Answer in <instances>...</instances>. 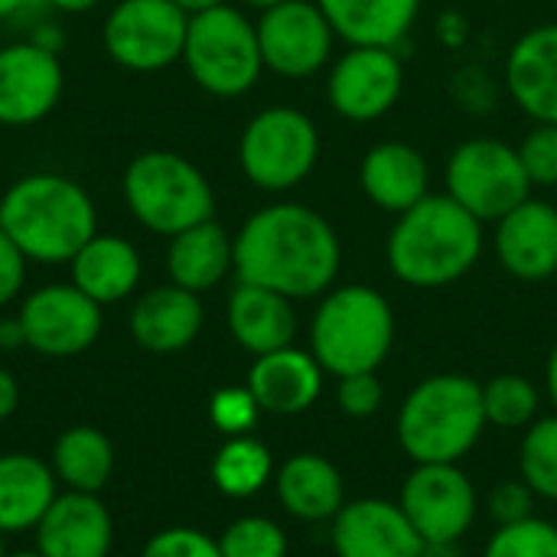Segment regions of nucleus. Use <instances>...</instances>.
<instances>
[{
  "label": "nucleus",
  "instance_id": "f257e3e1",
  "mask_svg": "<svg viewBox=\"0 0 557 557\" xmlns=\"http://www.w3.org/2000/svg\"><path fill=\"white\" fill-rule=\"evenodd\" d=\"M339 255V238L320 212L281 202L255 212L242 225L235 238V274L245 284L307 300L336 281Z\"/></svg>",
  "mask_w": 557,
  "mask_h": 557
},
{
  "label": "nucleus",
  "instance_id": "f03ea898",
  "mask_svg": "<svg viewBox=\"0 0 557 557\" xmlns=\"http://www.w3.org/2000/svg\"><path fill=\"white\" fill-rule=\"evenodd\" d=\"M483 251V222L450 196H424L398 215L388 235V268L411 287L460 281Z\"/></svg>",
  "mask_w": 557,
  "mask_h": 557
},
{
  "label": "nucleus",
  "instance_id": "7ed1b4c3",
  "mask_svg": "<svg viewBox=\"0 0 557 557\" xmlns=\"http://www.w3.org/2000/svg\"><path fill=\"white\" fill-rule=\"evenodd\" d=\"M0 228L29 261H72L95 235V206L69 176L33 173L13 183L0 202Z\"/></svg>",
  "mask_w": 557,
  "mask_h": 557
},
{
  "label": "nucleus",
  "instance_id": "20e7f679",
  "mask_svg": "<svg viewBox=\"0 0 557 557\" xmlns=\"http://www.w3.org/2000/svg\"><path fill=\"white\" fill-rule=\"evenodd\" d=\"M483 428V385L470 375H431L401 405L398 444L414 463H457Z\"/></svg>",
  "mask_w": 557,
  "mask_h": 557
},
{
  "label": "nucleus",
  "instance_id": "39448f33",
  "mask_svg": "<svg viewBox=\"0 0 557 557\" xmlns=\"http://www.w3.org/2000/svg\"><path fill=\"white\" fill-rule=\"evenodd\" d=\"M395 343V313L388 300L366 287L349 284L323 297L310 323V352L323 372L343 379L356 372H379Z\"/></svg>",
  "mask_w": 557,
  "mask_h": 557
},
{
  "label": "nucleus",
  "instance_id": "423d86ee",
  "mask_svg": "<svg viewBox=\"0 0 557 557\" xmlns=\"http://www.w3.org/2000/svg\"><path fill=\"white\" fill-rule=\"evenodd\" d=\"M124 199L140 225L157 235H180L212 219L215 199L206 176L180 153H140L124 173Z\"/></svg>",
  "mask_w": 557,
  "mask_h": 557
},
{
  "label": "nucleus",
  "instance_id": "0eeeda50",
  "mask_svg": "<svg viewBox=\"0 0 557 557\" xmlns=\"http://www.w3.org/2000/svg\"><path fill=\"white\" fill-rule=\"evenodd\" d=\"M183 59L196 85L219 98L245 95L264 69L258 26L225 3L189 16Z\"/></svg>",
  "mask_w": 557,
  "mask_h": 557
},
{
  "label": "nucleus",
  "instance_id": "6e6552de",
  "mask_svg": "<svg viewBox=\"0 0 557 557\" xmlns=\"http://www.w3.org/2000/svg\"><path fill=\"white\" fill-rule=\"evenodd\" d=\"M245 176L271 193H284L310 176L320 157L317 124L297 108H268L242 134Z\"/></svg>",
  "mask_w": 557,
  "mask_h": 557
},
{
  "label": "nucleus",
  "instance_id": "1a4fd4ad",
  "mask_svg": "<svg viewBox=\"0 0 557 557\" xmlns=\"http://www.w3.org/2000/svg\"><path fill=\"white\" fill-rule=\"evenodd\" d=\"M532 193L519 150L503 140H467L450 153L447 196L457 199L473 219L499 222Z\"/></svg>",
  "mask_w": 557,
  "mask_h": 557
},
{
  "label": "nucleus",
  "instance_id": "9d476101",
  "mask_svg": "<svg viewBox=\"0 0 557 557\" xmlns=\"http://www.w3.org/2000/svg\"><path fill=\"white\" fill-rule=\"evenodd\" d=\"M189 16L170 0H121L104 23V49L134 72H153L183 55Z\"/></svg>",
  "mask_w": 557,
  "mask_h": 557
},
{
  "label": "nucleus",
  "instance_id": "9b49d317",
  "mask_svg": "<svg viewBox=\"0 0 557 557\" xmlns=\"http://www.w3.org/2000/svg\"><path fill=\"white\" fill-rule=\"evenodd\" d=\"M23 343L49 359H69L95 346L101 333V307L75 284L39 287L20 310Z\"/></svg>",
  "mask_w": 557,
  "mask_h": 557
},
{
  "label": "nucleus",
  "instance_id": "f8f14e48",
  "mask_svg": "<svg viewBox=\"0 0 557 557\" xmlns=\"http://www.w3.org/2000/svg\"><path fill=\"white\" fill-rule=\"evenodd\" d=\"M398 506L421 542H460L476 519V490L457 463H418Z\"/></svg>",
  "mask_w": 557,
  "mask_h": 557
},
{
  "label": "nucleus",
  "instance_id": "ddd939ff",
  "mask_svg": "<svg viewBox=\"0 0 557 557\" xmlns=\"http://www.w3.org/2000/svg\"><path fill=\"white\" fill-rule=\"evenodd\" d=\"M333 26L317 0H284L261 13L258 46L271 72L284 78H307L323 69L333 49Z\"/></svg>",
  "mask_w": 557,
  "mask_h": 557
},
{
  "label": "nucleus",
  "instance_id": "4468645a",
  "mask_svg": "<svg viewBox=\"0 0 557 557\" xmlns=\"http://www.w3.org/2000/svg\"><path fill=\"white\" fill-rule=\"evenodd\" d=\"M405 88L401 59L385 46H352L330 72V104L349 121H375L395 108Z\"/></svg>",
  "mask_w": 557,
  "mask_h": 557
},
{
  "label": "nucleus",
  "instance_id": "2eb2a0df",
  "mask_svg": "<svg viewBox=\"0 0 557 557\" xmlns=\"http://www.w3.org/2000/svg\"><path fill=\"white\" fill-rule=\"evenodd\" d=\"M62 95V65L49 46L16 42L0 49V124L42 121Z\"/></svg>",
  "mask_w": 557,
  "mask_h": 557
},
{
  "label": "nucleus",
  "instance_id": "dca6fc26",
  "mask_svg": "<svg viewBox=\"0 0 557 557\" xmlns=\"http://www.w3.org/2000/svg\"><path fill=\"white\" fill-rule=\"evenodd\" d=\"M421 535L388 499H352L333 519L336 557H421Z\"/></svg>",
  "mask_w": 557,
  "mask_h": 557
},
{
  "label": "nucleus",
  "instance_id": "f3484780",
  "mask_svg": "<svg viewBox=\"0 0 557 557\" xmlns=\"http://www.w3.org/2000/svg\"><path fill=\"white\" fill-rule=\"evenodd\" d=\"M33 532L42 557H108L114 545V522L104 503L72 490L52 499Z\"/></svg>",
  "mask_w": 557,
  "mask_h": 557
},
{
  "label": "nucleus",
  "instance_id": "a211bd4d",
  "mask_svg": "<svg viewBox=\"0 0 557 557\" xmlns=\"http://www.w3.org/2000/svg\"><path fill=\"white\" fill-rule=\"evenodd\" d=\"M499 264L519 281H548L557 274V209L542 199H525L496 222Z\"/></svg>",
  "mask_w": 557,
  "mask_h": 557
},
{
  "label": "nucleus",
  "instance_id": "6ab92c4d",
  "mask_svg": "<svg viewBox=\"0 0 557 557\" xmlns=\"http://www.w3.org/2000/svg\"><path fill=\"white\" fill-rule=\"evenodd\" d=\"M248 388L258 408L268 414H304L323 392V366L313 359V352L284 346L277 352L255 356Z\"/></svg>",
  "mask_w": 557,
  "mask_h": 557
},
{
  "label": "nucleus",
  "instance_id": "aec40b11",
  "mask_svg": "<svg viewBox=\"0 0 557 557\" xmlns=\"http://www.w3.org/2000/svg\"><path fill=\"white\" fill-rule=\"evenodd\" d=\"M506 82L525 114L539 124H557V23L535 26L512 46Z\"/></svg>",
  "mask_w": 557,
  "mask_h": 557
},
{
  "label": "nucleus",
  "instance_id": "412c9836",
  "mask_svg": "<svg viewBox=\"0 0 557 557\" xmlns=\"http://www.w3.org/2000/svg\"><path fill=\"white\" fill-rule=\"evenodd\" d=\"M199 330H202L199 294L183 290L176 284L144 294L131 313V333L137 346L157 356L186 349L199 336Z\"/></svg>",
  "mask_w": 557,
  "mask_h": 557
},
{
  "label": "nucleus",
  "instance_id": "4be33fe9",
  "mask_svg": "<svg viewBox=\"0 0 557 557\" xmlns=\"http://www.w3.org/2000/svg\"><path fill=\"white\" fill-rule=\"evenodd\" d=\"M228 330L242 349L264 356L294 346L297 313L290 297L238 281V287L228 297Z\"/></svg>",
  "mask_w": 557,
  "mask_h": 557
},
{
  "label": "nucleus",
  "instance_id": "5701e85b",
  "mask_svg": "<svg viewBox=\"0 0 557 557\" xmlns=\"http://www.w3.org/2000/svg\"><path fill=\"white\" fill-rule=\"evenodd\" d=\"M428 180H431L428 160L421 157V150H414L411 144H401V140L375 144L359 166L362 193L375 206L398 212V215L428 196Z\"/></svg>",
  "mask_w": 557,
  "mask_h": 557
},
{
  "label": "nucleus",
  "instance_id": "b1692460",
  "mask_svg": "<svg viewBox=\"0 0 557 557\" xmlns=\"http://www.w3.org/2000/svg\"><path fill=\"white\" fill-rule=\"evenodd\" d=\"M277 499L281 506L300 522H333L336 512L346 506V490L339 470L320 454H297L290 457L277 476Z\"/></svg>",
  "mask_w": 557,
  "mask_h": 557
},
{
  "label": "nucleus",
  "instance_id": "393cba45",
  "mask_svg": "<svg viewBox=\"0 0 557 557\" xmlns=\"http://www.w3.org/2000/svg\"><path fill=\"white\" fill-rule=\"evenodd\" d=\"M55 496H59V480L46 460L33 454L0 457V532L3 535L36 529Z\"/></svg>",
  "mask_w": 557,
  "mask_h": 557
},
{
  "label": "nucleus",
  "instance_id": "a878e982",
  "mask_svg": "<svg viewBox=\"0 0 557 557\" xmlns=\"http://www.w3.org/2000/svg\"><path fill=\"white\" fill-rule=\"evenodd\" d=\"M140 281V255L117 235H91L72 258V284L98 307L124 300Z\"/></svg>",
  "mask_w": 557,
  "mask_h": 557
},
{
  "label": "nucleus",
  "instance_id": "bb28decb",
  "mask_svg": "<svg viewBox=\"0 0 557 557\" xmlns=\"http://www.w3.org/2000/svg\"><path fill=\"white\" fill-rule=\"evenodd\" d=\"M317 7L346 42L392 49L411 33L421 0H317Z\"/></svg>",
  "mask_w": 557,
  "mask_h": 557
},
{
  "label": "nucleus",
  "instance_id": "cd10ccee",
  "mask_svg": "<svg viewBox=\"0 0 557 557\" xmlns=\"http://www.w3.org/2000/svg\"><path fill=\"white\" fill-rule=\"evenodd\" d=\"M235 268V242H228L219 222H199L170 242L166 271L170 281L183 290L202 294L212 290Z\"/></svg>",
  "mask_w": 557,
  "mask_h": 557
},
{
  "label": "nucleus",
  "instance_id": "c85d7f7f",
  "mask_svg": "<svg viewBox=\"0 0 557 557\" xmlns=\"http://www.w3.org/2000/svg\"><path fill=\"white\" fill-rule=\"evenodd\" d=\"M111 470H114V450L98 428L78 424L59 434L52 447V473L65 490L98 496L108 486Z\"/></svg>",
  "mask_w": 557,
  "mask_h": 557
},
{
  "label": "nucleus",
  "instance_id": "c756f323",
  "mask_svg": "<svg viewBox=\"0 0 557 557\" xmlns=\"http://www.w3.org/2000/svg\"><path fill=\"white\" fill-rule=\"evenodd\" d=\"M271 476H274L271 450L258 437H251V434L228 437L219 447L215 460H212V483L228 499H251V496H258L268 486Z\"/></svg>",
  "mask_w": 557,
  "mask_h": 557
},
{
  "label": "nucleus",
  "instance_id": "7c9ffc66",
  "mask_svg": "<svg viewBox=\"0 0 557 557\" xmlns=\"http://www.w3.org/2000/svg\"><path fill=\"white\" fill-rule=\"evenodd\" d=\"M486 424L519 431L529 428L539 414V388L525 375H496L483 385Z\"/></svg>",
  "mask_w": 557,
  "mask_h": 557
},
{
  "label": "nucleus",
  "instance_id": "2f4dec72",
  "mask_svg": "<svg viewBox=\"0 0 557 557\" xmlns=\"http://www.w3.org/2000/svg\"><path fill=\"white\" fill-rule=\"evenodd\" d=\"M519 470L535 496L557 503V414L529 424L519 450Z\"/></svg>",
  "mask_w": 557,
  "mask_h": 557
},
{
  "label": "nucleus",
  "instance_id": "473e14b6",
  "mask_svg": "<svg viewBox=\"0 0 557 557\" xmlns=\"http://www.w3.org/2000/svg\"><path fill=\"white\" fill-rule=\"evenodd\" d=\"M219 552L222 557H287V535L264 516H245L219 535Z\"/></svg>",
  "mask_w": 557,
  "mask_h": 557
},
{
  "label": "nucleus",
  "instance_id": "72a5a7b5",
  "mask_svg": "<svg viewBox=\"0 0 557 557\" xmlns=\"http://www.w3.org/2000/svg\"><path fill=\"white\" fill-rule=\"evenodd\" d=\"M483 557H557V529L535 516L499 525Z\"/></svg>",
  "mask_w": 557,
  "mask_h": 557
},
{
  "label": "nucleus",
  "instance_id": "f704fd0d",
  "mask_svg": "<svg viewBox=\"0 0 557 557\" xmlns=\"http://www.w3.org/2000/svg\"><path fill=\"white\" fill-rule=\"evenodd\" d=\"M258 401L251 388H219L209 401V421L225 434V437H242L258 424Z\"/></svg>",
  "mask_w": 557,
  "mask_h": 557
},
{
  "label": "nucleus",
  "instance_id": "c9c22d12",
  "mask_svg": "<svg viewBox=\"0 0 557 557\" xmlns=\"http://www.w3.org/2000/svg\"><path fill=\"white\" fill-rule=\"evenodd\" d=\"M532 186H557V124H539L519 147Z\"/></svg>",
  "mask_w": 557,
  "mask_h": 557
},
{
  "label": "nucleus",
  "instance_id": "e433bc0d",
  "mask_svg": "<svg viewBox=\"0 0 557 557\" xmlns=\"http://www.w3.org/2000/svg\"><path fill=\"white\" fill-rule=\"evenodd\" d=\"M140 557H222V552H219V539H209L199 529L176 525V529L157 532L144 545Z\"/></svg>",
  "mask_w": 557,
  "mask_h": 557
},
{
  "label": "nucleus",
  "instance_id": "4c0bfd02",
  "mask_svg": "<svg viewBox=\"0 0 557 557\" xmlns=\"http://www.w3.org/2000/svg\"><path fill=\"white\" fill-rule=\"evenodd\" d=\"M385 401V388L379 382L375 372H356V375H343L336 385V405L343 414L349 418H372Z\"/></svg>",
  "mask_w": 557,
  "mask_h": 557
},
{
  "label": "nucleus",
  "instance_id": "58836bf2",
  "mask_svg": "<svg viewBox=\"0 0 557 557\" xmlns=\"http://www.w3.org/2000/svg\"><path fill=\"white\" fill-rule=\"evenodd\" d=\"M532 503H535V493L529 490L525 480H506L490 496V516L499 525H512V522L532 519Z\"/></svg>",
  "mask_w": 557,
  "mask_h": 557
},
{
  "label": "nucleus",
  "instance_id": "ea45409f",
  "mask_svg": "<svg viewBox=\"0 0 557 557\" xmlns=\"http://www.w3.org/2000/svg\"><path fill=\"white\" fill-rule=\"evenodd\" d=\"M26 277V255L13 245V238L0 228V307L10 304Z\"/></svg>",
  "mask_w": 557,
  "mask_h": 557
},
{
  "label": "nucleus",
  "instance_id": "a19ab883",
  "mask_svg": "<svg viewBox=\"0 0 557 557\" xmlns=\"http://www.w3.org/2000/svg\"><path fill=\"white\" fill-rule=\"evenodd\" d=\"M16 405H20V385L7 369H0V421H7L16 411Z\"/></svg>",
  "mask_w": 557,
  "mask_h": 557
},
{
  "label": "nucleus",
  "instance_id": "79ce46f5",
  "mask_svg": "<svg viewBox=\"0 0 557 557\" xmlns=\"http://www.w3.org/2000/svg\"><path fill=\"white\" fill-rule=\"evenodd\" d=\"M0 346H7V349L23 346V326H20V320H7V323H0Z\"/></svg>",
  "mask_w": 557,
  "mask_h": 557
},
{
  "label": "nucleus",
  "instance_id": "37998d69",
  "mask_svg": "<svg viewBox=\"0 0 557 557\" xmlns=\"http://www.w3.org/2000/svg\"><path fill=\"white\" fill-rule=\"evenodd\" d=\"M421 557H460L457 542H424Z\"/></svg>",
  "mask_w": 557,
  "mask_h": 557
},
{
  "label": "nucleus",
  "instance_id": "c03bdc74",
  "mask_svg": "<svg viewBox=\"0 0 557 557\" xmlns=\"http://www.w3.org/2000/svg\"><path fill=\"white\" fill-rule=\"evenodd\" d=\"M170 3H176L186 16H196V13H206V10L219 7L222 0H170Z\"/></svg>",
  "mask_w": 557,
  "mask_h": 557
},
{
  "label": "nucleus",
  "instance_id": "a18cd8bd",
  "mask_svg": "<svg viewBox=\"0 0 557 557\" xmlns=\"http://www.w3.org/2000/svg\"><path fill=\"white\" fill-rule=\"evenodd\" d=\"M545 382H548V395H552V401H555V408H557V343H555V349H552V356H548Z\"/></svg>",
  "mask_w": 557,
  "mask_h": 557
},
{
  "label": "nucleus",
  "instance_id": "49530a36",
  "mask_svg": "<svg viewBox=\"0 0 557 557\" xmlns=\"http://www.w3.org/2000/svg\"><path fill=\"white\" fill-rule=\"evenodd\" d=\"M46 3H52V7H59V10H65V13H85V10H91L98 0H46Z\"/></svg>",
  "mask_w": 557,
  "mask_h": 557
},
{
  "label": "nucleus",
  "instance_id": "de8ad7c7",
  "mask_svg": "<svg viewBox=\"0 0 557 557\" xmlns=\"http://www.w3.org/2000/svg\"><path fill=\"white\" fill-rule=\"evenodd\" d=\"M33 0H0V20H10L16 13H23Z\"/></svg>",
  "mask_w": 557,
  "mask_h": 557
},
{
  "label": "nucleus",
  "instance_id": "09e8293b",
  "mask_svg": "<svg viewBox=\"0 0 557 557\" xmlns=\"http://www.w3.org/2000/svg\"><path fill=\"white\" fill-rule=\"evenodd\" d=\"M245 3H248V7H258V10L264 13V10H271V7H277V3H284V0H245Z\"/></svg>",
  "mask_w": 557,
  "mask_h": 557
},
{
  "label": "nucleus",
  "instance_id": "8fccbe9b",
  "mask_svg": "<svg viewBox=\"0 0 557 557\" xmlns=\"http://www.w3.org/2000/svg\"><path fill=\"white\" fill-rule=\"evenodd\" d=\"M7 557H42L39 552H20V555H7Z\"/></svg>",
  "mask_w": 557,
  "mask_h": 557
},
{
  "label": "nucleus",
  "instance_id": "3c124183",
  "mask_svg": "<svg viewBox=\"0 0 557 557\" xmlns=\"http://www.w3.org/2000/svg\"><path fill=\"white\" fill-rule=\"evenodd\" d=\"M0 557H7V545H3V532H0Z\"/></svg>",
  "mask_w": 557,
  "mask_h": 557
}]
</instances>
